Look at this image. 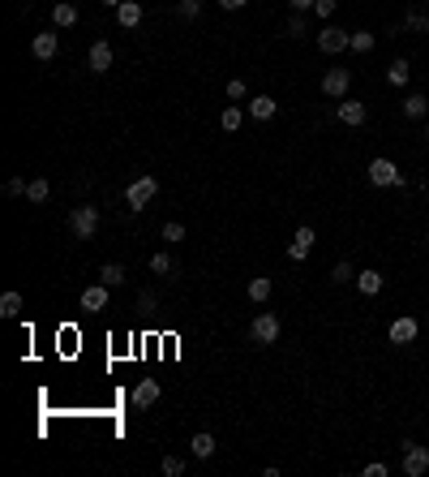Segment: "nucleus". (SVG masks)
Returning a JSON list of instances; mask_svg holds the SVG:
<instances>
[{"label":"nucleus","instance_id":"f257e3e1","mask_svg":"<svg viewBox=\"0 0 429 477\" xmlns=\"http://www.w3.org/2000/svg\"><path fill=\"white\" fill-rule=\"evenodd\" d=\"M155 194H159V181H155L150 172H142V177H133V181H129V189H125V202H129V211H146Z\"/></svg>","mask_w":429,"mask_h":477},{"label":"nucleus","instance_id":"f03ea898","mask_svg":"<svg viewBox=\"0 0 429 477\" xmlns=\"http://www.w3.org/2000/svg\"><path fill=\"white\" fill-rule=\"evenodd\" d=\"M69 228H73L78 241H90L95 228H99V206H73L69 211Z\"/></svg>","mask_w":429,"mask_h":477},{"label":"nucleus","instance_id":"7ed1b4c3","mask_svg":"<svg viewBox=\"0 0 429 477\" xmlns=\"http://www.w3.org/2000/svg\"><path fill=\"white\" fill-rule=\"evenodd\" d=\"M249 340H253V344H275V340H279V318H275L271 310H262L253 323H249Z\"/></svg>","mask_w":429,"mask_h":477},{"label":"nucleus","instance_id":"20e7f679","mask_svg":"<svg viewBox=\"0 0 429 477\" xmlns=\"http://www.w3.org/2000/svg\"><path fill=\"white\" fill-rule=\"evenodd\" d=\"M318 47L327 52V57H339V52H348V47H352V30L322 26V30H318Z\"/></svg>","mask_w":429,"mask_h":477},{"label":"nucleus","instance_id":"39448f33","mask_svg":"<svg viewBox=\"0 0 429 477\" xmlns=\"http://www.w3.org/2000/svg\"><path fill=\"white\" fill-rule=\"evenodd\" d=\"M348 86H352V69L335 65L322 73V95H331V99H348Z\"/></svg>","mask_w":429,"mask_h":477},{"label":"nucleus","instance_id":"423d86ee","mask_svg":"<svg viewBox=\"0 0 429 477\" xmlns=\"http://www.w3.org/2000/svg\"><path fill=\"white\" fill-rule=\"evenodd\" d=\"M429 473V447L404 443V477H425Z\"/></svg>","mask_w":429,"mask_h":477},{"label":"nucleus","instance_id":"0eeeda50","mask_svg":"<svg viewBox=\"0 0 429 477\" xmlns=\"http://www.w3.org/2000/svg\"><path fill=\"white\" fill-rule=\"evenodd\" d=\"M369 185H404V172L391 164V159H369Z\"/></svg>","mask_w":429,"mask_h":477},{"label":"nucleus","instance_id":"6e6552de","mask_svg":"<svg viewBox=\"0 0 429 477\" xmlns=\"http://www.w3.org/2000/svg\"><path fill=\"white\" fill-rule=\"evenodd\" d=\"M335 117H339L344 125H352V129H356V125H365V121H369V108H365L361 99H335Z\"/></svg>","mask_w":429,"mask_h":477},{"label":"nucleus","instance_id":"1a4fd4ad","mask_svg":"<svg viewBox=\"0 0 429 477\" xmlns=\"http://www.w3.org/2000/svg\"><path fill=\"white\" fill-rule=\"evenodd\" d=\"M387 336H391V344H412V340L421 336V323H416L412 314H399L395 323H391V331H387Z\"/></svg>","mask_w":429,"mask_h":477},{"label":"nucleus","instance_id":"9d476101","mask_svg":"<svg viewBox=\"0 0 429 477\" xmlns=\"http://www.w3.org/2000/svg\"><path fill=\"white\" fill-rule=\"evenodd\" d=\"M313 241H318V232H313L309 224H301V228H296V237H292V245H288V258H292V262H305V258H309V249H313Z\"/></svg>","mask_w":429,"mask_h":477},{"label":"nucleus","instance_id":"9b49d317","mask_svg":"<svg viewBox=\"0 0 429 477\" xmlns=\"http://www.w3.org/2000/svg\"><path fill=\"white\" fill-rule=\"evenodd\" d=\"M86 61H90V69H95V73H107V69H112V61H116V52H112V43L95 39V43H90V57H86Z\"/></svg>","mask_w":429,"mask_h":477},{"label":"nucleus","instance_id":"f8f14e48","mask_svg":"<svg viewBox=\"0 0 429 477\" xmlns=\"http://www.w3.org/2000/svg\"><path fill=\"white\" fill-rule=\"evenodd\" d=\"M30 52H35L39 61H52V57L61 52V35H56V30H39L35 43H30Z\"/></svg>","mask_w":429,"mask_h":477},{"label":"nucleus","instance_id":"ddd939ff","mask_svg":"<svg viewBox=\"0 0 429 477\" xmlns=\"http://www.w3.org/2000/svg\"><path fill=\"white\" fill-rule=\"evenodd\" d=\"M352 284H356V293H361V297H378V293L387 288V276H382V271H356V280H352Z\"/></svg>","mask_w":429,"mask_h":477},{"label":"nucleus","instance_id":"4468645a","mask_svg":"<svg viewBox=\"0 0 429 477\" xmlns=\"http://www.w3.org/2000/svg\"><path fill=\"white\" fill-rule=\"evenodd\" d=\"M159 391H164V387H159V379H142V383L133 387V408H150V404L159 400Z\"/></svg>","mask_w":429,"mask_h":477},{"label":"nucleus","instance_id":"2eb2a0df","mask_svg":"<svg viewBox=\"0 0 429 477\" xmlns=\"http://www.w3.org/2000/svg\"><path fill=\"white\" fill-rule=\"evenodd\" d=\"M275 112H279V103H275L271 95H253V99H249V117H253V121H271Z\"/></svg>","mask_w":429,"mask_h":477},{"label":"nucleus","instance_id":"dca6fc26","mask_svg":"<svg viewBox=\"0 0 429 477\" xmlns=\"http://www.w3.org/2000/svg\"><path fill=\"white\" fill-rule=\"evenodd\" d=\"M73 22H78V5H69V0H56V5H52V26L65 30V26H73Z\"/></svg>","mask_w":429,"mask_h":477},{"label":"nucleus","instance_id":"f3484780","mask_svg":"<svg viewBox=\"0 0 429 477\" xmlns=\"http://www.w3.org/2000/svg\"><path fill=\"white\" fill-rule=\"evenodd\" d=\"M107 293H112V288H107L103 280H99V284H90V288L82 293V310H107Z\"/></svg>","mask_w":429,"mask_h":477},{"label":"nucleus","instance_id":"a211bd4d","mask_svg":"<svg viewBox=\"0 0 429 477\" xmlns=\"http://www.w3.org/2000/svg\"><path fill=\"white\" fill-rule=\"evenodd\" d=\"M142 18H146V13H142V5H138V0H125V5L116 9V22H121L125 30H133V26H142Z\"/></svg>","mask_w":429,"mask_h":477},{"label":"nucleus","instance_id":"6ab92c4d","mask_svg":"<svg viewBox=\"0 0 429 477\" xmlns=\"http://www.w3.org/2000/svg\"><path fill=\"white\" fill-rule=\"evenodd\" d=\"M99 280H103L107 288H121V284L129 280V271L121 267V262H103V267H99Z\"/></svg>","mask_w":429,"mask_h":477},{"label":"nucleus","instance_id":"aec40b11","mask_svg":"<svg viewBox=\"0 0 429 477\" xmlns=\"http://www.w3.org/2000/svg\"><path fill=\"white\" fill-rule=\"evenodd\" d=\"M425 112H429V95H408L404 99V117L408 121H421Z\"/></svg>","mask_w":429,"mask_h":477},{"label":"nucleus","instance_id":"412c9836","mask_svg":"<svg viewBox=\"0 0 429 477\" xmlns=\"http://www.w3.org/2000/svg\"><path fill=\"white\" fill-rule=\"evenodd\" d=\"M189 452H193L198 460H210V456H214V435L198 430V435H193V443H189Z\"/></svg>","mask_w":429,"mask_h":477},{"label":"nucleus","instance_id":"4be33fe9","mask_svg":"<svg viewBox=\"0 0 429 477\" xmlns=\"http://www.w3.org/2000/svg\"><path fill=\"white\" fill-rule=\"evenodd\" d=\"M271 293H275L271 276H253V280H249V301H258V305H262V301L271 297Z\"/></svg>","mask_w":429,"mask_h":477},{"label":"nucleus","instance_id":"5701e85b","mask_svg":"<svg viewBox=\"0 0 429 477\" xmlns=\"http://www.w3.org/2000/svg\"><path fill=\"white\" fill-rule=\"evenodd\" d=\"M408 78H412V65L399 57V61H391V69H387V82L391 86H408Z\"/></svg>","mask_w":429,"mask_h":477},{"label":"nucleus","instance_id":"b1692460","mask_svg":"<svg viewBox=\"0 0 429 477\" xmlns=\"http://www.w3.org/2000/svg\"><path fill=\"white\" fill-rule=\"evenodd\" d=\"M404 26L416 30V35H429V13H425V9H408V13H404Z\"/></svg>","mask_w":429,"mask_h":477},{"label":"nucleus","instance_id":"393cba45","mask_svg":"<svg viewBox=\"0 0 429 477\" xmlns=\"http://www.w3.org/2000/svg\"><path fill=\"white\" fill-rule=\"evenodd\" d=\"M219 125H224L228 134H236V129L245 125V112L236 108V103H228V108H224V117H219Z\"/></svg>","mask_w":429,"mask_h":477},{"label":"nucleus","instance_id":"a878e982","mask_svg":"<svg viewBox=\"0 0 429 477\" xmlns=\"http://www.w3.org/2000/svg\"><path fill=\"white\" fill-rule=\"evenodd\" d=\"M348 52H356V57H369L373 52V35L369 30H352V47Z\"/></svg>","mask_w":429,"mask_h":477},{"label":"nucleus","instance_id":"bb28decb","mask_svg":"<svg viewBox=\"0 0 429 477\" xmlns=\"http://www.w3.org/2000/svg\"><path fill=\"white\" fill-rule=\"evenodd\" d=\"M26 198H30V202H47V198H52V185H47L43 177H35V181L26 185Z\"/></svg>","mask_w":429,"mask_h":477},{"label":"nucleus","instance_id":"cd10ccee","mask_svg":"<svg viewBox=\"0 0 429 477\" xmlns=\"http://www.w3.org/2000/svg\"><path fill=\"white\" fill-rule=\"evenodd\" d=\"M0 314H5V318H18V314H22V293H5V297H0Z\"/></svg>","mask_w":429,"mask_h":477},{"label":"nucleus","instance_id":"c85d7f7f","mask_svg":"<svg viewBox=\"0 0 429 477\" xmlns=\"http://www.w3.org/2000/svg\"><path fill=\"white\" fill-rule=\"evenodd\" d=\"M150 271H155V276H172L176 262H172L168 254H150Z\"/></svg>","mask_w":429,"mask_h":477},{"label":"nucleus","instance_id":"c756f323","mask_svg":"<svg viewBox=\"0 0 429 477\" xmlns=\"http://www.w3.org/2000/svg\"><path fill=\"white\" fill-rule=\"evenodd\" d=\"M331 280H335V284H352V280H356L352 262H335V267H331Z\"/></svg>","mask_w":429,"mask_h":477},{"label":"nucleus","instance_id":"7c9ffc66","mask_svg":"<svg viewBox=\"0 0 429 477\" xmlns=\"http://www.w3.org/2000/svg\"><path fill=\"white\" fill-rule=\"evenodd\" d=\"M284 35H288V39H301V35H305V13H292V18L284 22Z\"/></svg>","mask_w":429,"mask_h":477},{"label":"nucleus","instance_id":"2f4dec72","mask_svg":"<svg viewBox=\"0 0 429 477\" xmlns=\"http://www.w3.org/2000/svg\"><path fill=\"white\" fill-rule=\"evenodd\" d=\"M176 13H181L185 22H193V18H202V0H181V5H176Z\"/></svg>","mask_w":429,"mask_h":477},{"label":"nucleus","instance_id":"473e14b6","mask_svg":"<svg viewBox=\"0 0 429 477\" xmlns=\"http://www.w3.org/2000/svg\"><path fill=\"white\" fill-rule=\"evenodd\" d=\"M228 99H232V103H241V99H249V86H245L241 78H232V82H228Z\"/></svg>","mask_w":429,"mask_h":477},{"label":"nucleus","instance_id":"72a5a7b5","mask_svg":"<svg viewBox=\"0 0 429 477\" xmlns=\"http://www.w3.org/2000/svg\"><path fill=\"white\" fill-rule=\"evenodd\" d=\"M26 185H30V181H22V177H9V181H5V194H9V198H22V194H26Z\"/></svg>","mask_w":429,"mask_h":477},{"label":"nucleus","instance_id":"f704fd0d","mask_svg":"<svg viewBox=\"0 0 429 477\" xmlns=\"http://www.w3.org/2000/svg\"><path fill=\"white\" fill-rule=\"evenodd\" d=\"M164 473H168V477H181V473H185V460H181V456H164Z\"/></svg>","mask_w":429,"mask_h":477},{"label":"nucleus","instance_id":"c9c22d12","mask_svg":"<svg viewBox=\"0 0 429 477\" xmlns=\"http://www.w3.org/2000/svg\"><path fill=\"white\" fill-rule=\"evenodd\" d=\"M335 5H339V0H318L313 13H318V18H335Z\"/></svg>","mask_w":429,"mask_h":477},{"label":"nucleus","instance_id":"e433bc0d","mask_svg":"<svg viewBox=\"0 0 429 477\" xmlns=\"http://www.w3.org/2000/svg\"><path fill=\"white\" fill-rule=\"evenodd\" d=\"M164 241H185V224H164Z\"/></svg>","mask_w":429,"mask_h":477},{"label":"nucleus","instance_id":"4c0bfd02","mask_svg":"<svg viewBox=\"0 0 429 477\" xmlns=\"http://www.w3.org/2000/svg\"><path fill=\"white\" fill-rule=\"evenodd\" d=\"M387 473H391V469H387L382 460H373V464H365V477H387Z\"/></svg>","mask_w":429,"mask_h":477},{"label":"nucleus","instance_id":"58836bf2","mask_svg":"<svg viewBox=\"0 0 429 477\" xmlns=\"http://www.w3.org/2000/svg\"><path fill=\"white\" fill-rule=\"evenodd\" d=\"M288 5H292L296 13H305V9H313V5H318V0H288Z\"/></svg>","mask_w":429,"mask_h":477},{"label":"nucleus","instance_id":"ea45409f","mask_svg":"<svg viewBox=\"0 0 429 477\" xmlns=\"http://www.w3.org/2000/svg\"><path fill=\"white\" fill-rule=\"evenodd\" d=\"M138 305H142V310L150 314V310H155V293H142V297H138Z\"/></svg>","mask_w":429,"mask_h":477},{"label":"nucleus","instance_id":"a19ab883","mask_svg":"<svg viewBox=\"0 0 429 477\" xmlns=\"http://www.w3.org/2000/svg\"><path fill=\"white\" fill-rule=\"evenodd\" d=\"M219 5H224V9L232 13V9H245V5H249V0H219Z\"/></svg>","mask_w":429,"mask_h":477},{"label":"nucleus","instance_id":"79ce46f5","mask_svg":"<svg viewBox=\"0 0 429 477\" xmlns=\"http://www.w3.org/2000/svg\"><path fill=\"white\" fill-rule=\"evenodd\" d=\"M99 5H107V9H121V5H125V0H99Z\"/></svg>","mask_w":429,"mask_h":477},{"label":"nucleus","instance_id":"37998d69","mask_svg":"<svg viewBox=\"0 0 429 477\" xmlns=\"http://www.w3.org/2000/svg\"><path fill=\"white\" fill-rule=\"evenodd\" d=\"M421 138H425V142H429V125H425V134H421Z\"/></svg>","mask_w":429,"mask_h":477}]
</instances>
